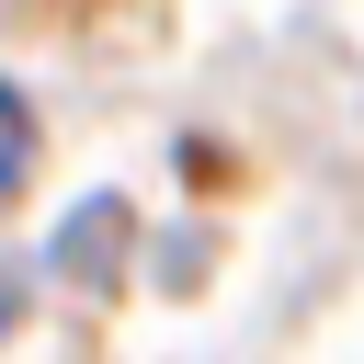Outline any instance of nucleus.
Instances as JSON below:
<instances>
[{"instance_id": "obj_1", "label": "nucleus", "mask_w": 364, "mask_h": 364, "mask_svg": "<svg viewBox=\"0 0 364 364\" xmlns=\"http://www.w3.org/2000/svg\"><path fill=\"white\" fill-rule=\"evenodd\" d=\"M23 159H34V125H23V91H0V193L23 182Z\"/></svg>"}, {"instance_id": "obj_2", "label": "nucleus", "mask_w": 364, "mask_h": 364, "mask_svg": "<svg viewBox=\"0 0 364 364\" xmlns=\"http://www.w3.org/2000/svg\"><path fill=\"white\" fill-rule=\"evenodd\" d=\"M11 318H23V284H11V273H0V330H11Z\"/></svg>"}]
</instances>
